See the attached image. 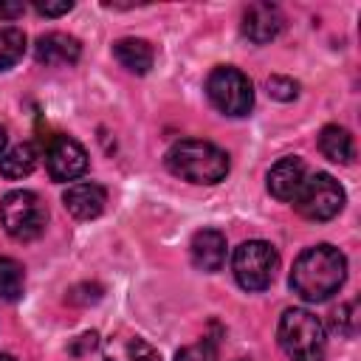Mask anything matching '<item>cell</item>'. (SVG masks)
<instances>
[{
    "mask_svg": "<svg viewBox=\"0 0 361 361\" xmlns=\"http://www.w3.org/2000/svg\"><path fill=\"white\" fill-rule=\"evenodd\" d=\"M344 276H347V257L338 248L322 243L305 248L296 257L290 271V288L305 302H324L344 285Z\"/></svg>",
    "mask_w": 361,
    "mask_h": 361,
    "instance_id": "6da1fadb",
    "label": "cell"
},
{
    "mask_svg": "<svg viewBox=\"0 0 361 361\" xmlns=\"http://www.w3.org/2000/svg\"><path fill=\"white\" fill-rule=\"evenodd\" d=\"M228 155L212 141L200 138H183L166 152V169L189 183H220L228 175Z\"/></svg>",
    "mask_w": 361,
    "mask_h": 361,
    "instance_id": "7a4b0ae2",
    "label": "cell"
},
{
    "mask_svg": "<svg viewBox=\"0 0 361 361\" xmlns=\"http://www.w3.org/2000/svg\"><path fill=\"white\" fill-rule=\"evenodd\" d=\"M276 338L290 361H322L324 358V327L316 313L305 307H288L279 316Z\"/></svg>",
    "mask_w": 361,
    "mask_h": 361,
    "instance_id": "3957f363",
    "label": "cell"
},
{
    "mask_svg": "<svg viewBox=\"0 0 361 361\" xmlns=\"http://www.w3.org/2000/svg\"><path fill=\"white\" fill-rule=\"evenodd\" d=\"M0 223L8 237H14L17 243H28L45 231L48 209L39 195L28 189H14L0 200Z\"/></svg>",
    "mask_w": 361,
    "mask_h": 361,
    "instance_id": "277c9868",
    "label": "cell"
},
{
    "mask_svg": "<svg viewBox=\"0 0 361 361\" xmlns=\"http://www.w3.org/2000/svg\"><path fill=\"white\" fill-rule=\"evenodd\" d=\"M206 93H209V102L226 113V116H248L251 107H254V87H251V79L231 68V65H220L209 73L206 79Z\"/></svg>",
    "mask_w": 361,
    "mask_h": 361,
    "instance_id": "5b68a950",
    "label": "cell"
},
{
    "mask_svg": "<svg viewBox=\"0 0 361 361\" xmlns=\"http://www.w3.org/2000/svg\"><path fill=\"white\" fill-rule=\"evenodd\" d=\"M231 268H234V279H237L240 288H245V290H265L274 282V276H276L279 254L265 240H248V243L234 248Z\"/></svg>",
    "mask_w": 361,
    "mask_h": 361,
    "instance_id": "8992f818",
    "label": "cell"
},
{
    "mask_svg": "<svg viewBox=\"0 0 361 361\" xmlns=\"http://www.w3.org/2000/svg\"><path fill=\"white\" fill-rule=\"evenodd\" d=\"M293 206H296V212L305 220L322 223V220H330V217H336L341 212V206H344V189H341V183L333 175L316 172V175L305 178L299 195L293 197Z\"/></svg>",
    "mask_w": 361,
    "mask_h": 361,
    "instance_id": "52a82bcc",
    "label": "cell"
},
{
    "mask_svg": "<svg viewBox=\"0 0 361 361\" xmlns=\"http://www.w3.org/2000/svg\"><path fill=\"white\" fill-rule=\"evenodd\" d=\"M45 166L54 180H73L87 169V152L76 138L54 135L45 147Z\"/></svg>",
    "mask_w": 361,
    "mask_h": 361,
    "instance_id": "ba28073f",
    "label": "cell"
},
{
    "mask_svg": "<svg viewBox=\"0 0 361 361\" xmlns=\"http://www.w3.org/2000/svg\"><path fill=\"white\" fill-rule=\"evenodd\" d=\"M305 178H307V169H305L302 158H296V155L279 158V161L268 169V192H271L276 200L288 203V200H293V197L299 195Z\"/></svg>",
    "mask_w": 361,
    "mask_h": 361,
    "instance_id": "9c48e42d",
    "label": "cell"
},
{
    "mask_svg": "<svg viewBox=\"0 0 361 361\" xmlns=\"http://www.w3.org/2000/svg\"><path fill=\"white\" fill-rule=\"evenodd\" d=\"M282 23L285 20L274 3H251L243 11V34L257 45L271 42L282 31Z\"/></svg>",
    "mask_w": 361,
    "mask_h": 361,
    "instance_id": "30bf717a",
    "label": "cell"
},
{
    "mask_svg": "<svg viewBox=\"0 0 361 361\" xmlns=\"http://www.w3.org/2000/svg\"><path fill=\"white\" fill-rule=\"evenodd\" d=\"M82 54V45L76 37L71 34H62V31H51V34H42L34 45V56L39 65L45 68H54V65H73Z\"/></svg>",
    "mask_w": 361,
    "mask_h": 361,
    "instance_id": "8fae6325",
    "label": "cell"
},
{
    "mask_svg": "<svg viewBox=\"0 0 361 361\" xmlns=\"http://www.w3.org/2000/svg\"><path fill=\"white\" fill-rule=\"evenodd\" d=\"M189 251H192L195 268H200L206 274L220 271L226 262V234L217 228H200V231H195Z\"/></svg>",
    "mask_w": 361,
    "mask_h": 361,
    "instance_id": "7c38bea8",
    "label": "cell"
},
{
    "mask_svg": "<svg viewBox=\"0 0 361 361\" xmlns=\"http://www.w3.org/2000/svg\"><path fill=\"white\" fill-rule=\"evenodd\" d=\"M62 203L76 220H93L104 212L107 192L99 183H73V186L65 189Z\"/></svg>",
    "mask_w": 361,
    "mask_h": 361,
    "instance_id": "4fadbf2b",
    "label": "cell"
},
{
    "mask_svg": "<svg viewBox=\"0 0 361 361\" xmlns=\"http://www.w3.org/2000/svg\"><path fill=\"white\" fill-rule=\"evenodd\" d=\"M107 361H161L158 350L152 344H147L138 336H116L107 341L104 350Z\"/></svg>",
    "mask_w": 361,
    "mask_h": 361,
    "instance_id": "5bb4252c",
    "label": "cell"
},
{
    "mask_svg": "<svg viewBox=\"0 0 361 361\" xmlns=\"http://www.w3.org/2000/svg\"><path fill=\"white\" fill-rule=\"evenodd\" d=\"M113 54H116V59H118L127 71H133V73H147V71L152 68V59H155L152 45H149L147 39H135V37L118 39V42L113 45Z\"/></svg>",
    "mask_w": 361,
    "mask_h": 361,
    "instance_id": "9a60e30c",
    "label": "cell"
},
{
    "mask_svg": "<svg viewBox=\"0 0 361 361\" xmlns=\"http://www.w3.org/2000/svg\"><path fill=\"white\" fill-rule=\"evenodd\" d=\"M319 149L333 164H350L353 155H355V147H353L350 133L344 127H338V124H327L319 133Z\"/></svg>",
    "mask_w": 361,
    "mask_h": 361,
    "instance_id": "2e32d148",
    "label": "cell"
},
{
    "mask_svg": "<svg viewBox=\"0 0 361 361\" xmlns=\"http://www.w3.org/2000/svg\"><path fill=\"white\" fill-rule=\"evenodd\" d=\"M37 161H39V152H37L34 144H28V141L25 144H17V147H11L8 152L0 155V175L3 178H11V180L25 178V175L34 172Z\"/></svg>",
    "mask_w": 361,
    "mask_h": 361,
    "instance_id": "e0dca14e",
    "label": "cell"
},
{
    "mask_svg": "<svg viewBox=\"0 0 361 361\" xmlns=\"http://www.w3.org/2000/svg\"><path fill=\"white\" fill-rule=\"evenodd\" d=\"M25 288V271L17 259L11 257H0V299L14 302L23 296Z\"/></svg>",
    "mask_w": 361,
    "mask_h": 361,
    "instance_id": "ac0fdd59",
    "label": "cell"
},
{
    "mask_svg": "<svg viewBox=\"0 0 361 361\" xmlns=\"http://www.w3.org/2000/svg\"><path fill=\"white\" fill-rule=\"evenodd\" d=\"M25 54V34L20 28H0V71L17 65Z\"/></svg>",
    "mask_w": 361,
    "mask_h": 361,
    "instance_id": "d6986e66",
    "label": "cell"
},
{
    "mask_svg": "<svg viewBox=\"0 0 361 361\" xmlns=\"http://www.w3.org/2000/svg\"><path fill=\"white\" fill-rule=\"evenodd\" d=\"M175 361H217V341L214 338H200L189 347H180Z\"/></svg>",
    "mask_w": 361,
    "mask_h": 361,
    "instance_id": "ffe728a7",
    "label": "cell"
},
{
    "mask_svg": "<svg viewBox=\"0 0 361 361\" xmlns=\"http://www.w3.org/2000/svg\"><path fill=\"white\" fill-rule=\"evenodd\" d=\"M355 310H358V305L355 302H344V305H338L336 310H333V330L336 333H341V336H353L355 333V327H358V316H355Z\"/></svg>",
    "mask_w": 361,
    "mask_h": 361,
    "instance_id": "44dd1931",
    "label": "cell"
},
{
    "mask_svg": "<svg viewBox=\"0 0 361 361\" xmlns=\"http://www.w3.org/2000/svg\"><path fill=\"white\" fill-rule=\"evenodd\" d=\"M296 93H299V85L290 76H268V96L279 102H290L296 99Z\"/></svg>",
    "mask_w": 361,
    "mask_h": 361,
    "instance_id": "7402d4cb",
    "label": "cell"
},
{
    "mask_svg": "<svg viewBox=\"0 0 361 361\" xmlns=\"http://www.w3.org/2000/svg\"><path fill=\"white\" fill-rule=\"evenodd\" d=\"M99 299H102V285H96V282H82V285H76L68 293V302L71 305H93Z\"/></svg>",
    "mask_w": 361,
    "mask_h": 361,
    "instance_id": "603a6c76",
    "label": "cell"
},
{
    "mask_svg": "<svg viewBox=\"0 0 361 361\" xmlns=\"http://www.w3.org/2000/svg\"><path fill=\"white\" fill-rule=\"evenodd\" d=\"M34 8L39 11V14H45V17H59V14H68L71 8H73V3L71 0H59V3H42V0H37L34 3Z\"/></svg>",
    "mask_w": 361,
    "mask_h": 361,
    "instance_id": "cb8c5ba5",
    "label": "cell"
},
{
    "mask_svg": "<svg viewBox=\"0 0 361 361\" xmlns=\"http://www.w3.org/2000/svg\"><path fill=\"white\" fill-rule=\"evenodd\" d=\"M23 11H25L23 3H0V20H14V17H20Z\"/></svg>",
    "mask_w": 361,
    "mask_h": 361,
    "instance_id": "d4e9b609",
    "label": "cell"
},
{
    "mask_svg": "<svg viewBox=\"0 0 361 361\" xmlns=\"http://www.w3.org/2000/svg\"><path fill=\"white\" fill-rule=\"evenodd\" d=\"M3 149H6V130L0 127V155H3Z\"/></svg>",
    "mask_w": 361,
    "mask_h": 361,
    "instance_id": "484cf974",
    "label": "cell"
},
{
    "mask_svg": "<svg viewBox=\"0 0 361 361\" xmlns=\"http://www.w3.org/2000/svg\"><path fill=\"white\" fill-rule=\"evenodd\" d=\"M0 361H17L14 355H8V353H0Z\"/></svg>",
    "mask_w": 361,
    "mask_h": 361,
    "instance_id": "4316f807",
    "label": "cell"
},
{
    "mask_svg": "<svg viewBox=\"0 0 361 361\" xmlns=\"http://www.w3.org/2000/svg\"><path fill=\"white\" fill-rule=\"evenodd\" d=\"M240 361H245V358H240Z\"/></svg>",
    "mask_w": 361,
    "mask_h": 361,
    "instance_id": "83f0119b",
    "label": "cell"
}]
</instances>
